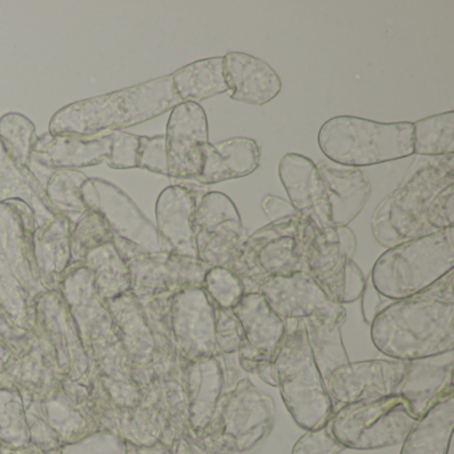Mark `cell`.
Returning a JSON list of instances; mask_svg holds the SVG:
<instances>
[{"instance_id": "33", "label": "cell", "mask_w": 454, "mask_h": 454, "mask_svg": "<svg viewBox=\"0 0 454 454\" xmlns=\"http://www.w3.org/2000/svg\"><path fill=\"white\" fill-rule=\"evenodd\" d=\"M172 84L182 103H198L228 92L224 58L198 60L175 71Z\"/></svg>"}, {"instance_id": "6", "label": "cell", "mask_w": 454, "mask_h": 454, "mask_svg": "<svg viewBox=\"0 0 454 454\" xmlns=\"http://www.w3.org/2000/svg\"><path fill=\"white\" fill-rule=\"evenodd\" d=\"M275 411L272 397L246 377L224 390L206 429L187 437L212 453L247 454L270 435Z\"/></svg>"}, {"instance_id": "23", "label": "cell", "mask_w": 454, "mask_h": 454, "mask_svg": "<svg viewBox=\"0 0 454 454\" xmlns=\"http://www.w3.org/2000/svg\"><path fill=\"white\" fill-rule=\"evenodd\" d=\"M278 176L288 193L289 203L300 215L309 216L320 227H333L325 185L310 159L300 153H286L278 163Z\"/></svg>"}, {"instance_id": "44", "label": "cell", "mask_w": 454, "mask_h": 454, "mask_svg": "<svg viewBox=\"0 0 454 454\" xmlns=\"http://www.w3.org/2000/svg\"><path fill=\"white\" fill-rule=\"evenodd\" d=\"M427 222L433 230L454 227V184L443 188L427 209Z\"/></svg>"}, {"instance_id": "22", "label": "cell", "mask_w": 454, "mask_h": 454, "mask_svg": "<svg viewBox=\"0 0 454 454\" xmlns=\"http://www.w3.org/2000/svg\"><path fill=\"white\" fill-rule=\"evenodd\" d=\"M180 368L188 401L190 433L188 437L200 434L214 416L217 403L225 390L222 355L199 361H188L180 356Z\"/></svg>"}, {"instance_id": "17", "label": "cell", "mask_w": 454, "mask_h": 454, "mask_svg": "<svg viewBox=\"0 0 454 454\" xmlns=\"http://www.w3.org/2000/svg\"><path fill=\"white\" fill-rule=\"evenodd\" d=\"M297 240L302 272L312 278L332 301L341 304L348 259L340 247L336 228L320 227L309 216L301 215Z\"/></svg>"}, {"instance_id": "16", "label": "cell", "mask_w": 454, "mask_h": 454, "mask_svg": "<svg viewBox=\"0 0 454 454\" xmlns=\"http://www.w3.org/2000/svg\"><path fill=\"white\" fill-rule=\"evenodd\" d=\"M168 177L196 182L208 143L206 111L198 103H180L171 111L166 135Z\"/></svg>"}, {"instance_id": "19", "label": "cell", "mask_w": 454, "mask_h": 454, "mask_svg": "<svg viewBox=\"0 0 454 454\" xmlns=\"http://www.w3.org/2000/svg\"><path fill=\"white\" fill-rule=\"evenodd\" d=\"M259 292L270 309L284 321L304 320L312 316L347 318L344 305L332 301L304 272L268 278Z\"/></svg>"}, {"instance_id": "32", "label": "cell", "mask_w": 454, "mask_h": 454, "mask_svg": "<svg viewBox=\"0 0 454 454\" xmlns=\"http://www.w3.org/2000/svg\"><path fill=\"white\" fill-rule=\"evenodd\" d=\"M301 321L313 360L326 382L336 369L350 363L341 336L347 318L312 316Z\"/></svg>"}, {"instance_id": "35", "label": "cell", "mask_w": 454, "mask_h": 454, "mask_svg": "<svg viewBox=\"0 0 454 454\" xmlns=\"http://www.w3.org/2000/svg\"><path fill=\"white\" fill-rule=\"evenodd\" d=\"M89 176L75 169H59L49 177L46 187L47 200L57 214L65 215L73 223L89 212L83 199L82 187Z\"/></svg>"}, {"instance_id": "41", "label": "cell", "mask_w": 454, "mask_h": 454, "mask_svg": "<svg viewBox=\"0 0 454 454\" xmlns=\"http://www.w3.org/2000/svg\"><path fill=\"white\" fill-rule=\"evenodd\" d=\"M107 166L113 169H132L139 166L140 137L129 132H111Z\"/></svg>"}, {"instance_id": "7", "label": "cell", "mask_w": 454, "mask_h": 454, "mask_svg": "<svg viewBox=\"0 0 454 454\" xmlns=\"http://www.w3.org/2000/svg\"><path fill=\"white\" fill-rule=\"evenodd\" d=\"M454 270V227L387 249L371 273L374 288L390 300L413 296Z\"/></svg>"}, {"instance_id": "39", "label": "cell", "mask_w": 454, "mask_h": 454, "mask_svg": "<svg viewBox=\"0 0 454 454\" xmlns=\"http://www.w3.org/2000/svg\"><path fill=\"white\" fill-rule=\"evenodd\" d=\"M203 288L212 304L220 309L232 310L246 294L240 278L227 268H209L203 281Z\"/></svg>"}, {"instance_id": "4", "label": "cell", "mask_w": 454, "mask_h": 454, "mask_svg": "<svg viewBox=\"0 0 454 454\" xmlns=\"http://www.w3.org/2000/svg\"><path fill=\"white\" fill-rule=\"evenodd\" d=\"M454 184V153L417 163L403 183L377 207L372 232L380 246L398 244L432 235L427 214L435 196Z\"/></svg>"}, {"instance_id": "37", "label": "cell", "mask_w": 454, "mask_h": 454, "mask_svg": "<svg viewBox=\"0 0 454 454\" xmlns=\"http://www.w3.org/2000/svg\"><path fill=\"white\" fill-rule=\"evenodd\" d=\"M111 241L114 235L105 217L99 212H87L71 233V265H81L90 252Z\"/></svg>"}, {"instance_id": "1", "label": "cell", "mask_w": 454, "mask_h": 454, "mask_svg": "<svg viewBox=\"0 0 454 454\" xmlns=\"http://www.w3.org/2000/svg\"><path fill=\"white\" fill-rule=\"evenodd\" d=\"M454 270L429 288L395 300L371 324L374 347L408 361L454 350Z\"/></svg>"}, {"instance_id": "45", "label": "cell", "mask_w": 454, "mask_h": 454, "mask_svg": "<svg viewBox=\"0 0 454 454\" xmlns=\"http://www.w3.org/2000/svg\"><path fill=\"white\" fill-rule=\"evenodd\" d=\"M366 278L361 268L353 260H347L344 270L341 304L357 301L365 288Z\"/></svg>"}, {"instance_id": "9", "label": "cell", "mask_w": 454, "mask_h": 454, "mask_svg": "<svg viewBox=\"0 0 454 454\" xmlns=\"http://www.w3.org/2000/svg\"><path fill=\"white\" fill-rule=\"evenodd\" d=\"M416 422L403 398L390 395L339 406L331 427L345 449L374 450L403 443Z\"/></svg>"}, {"instance_id": "26", "label": "cell", "mask_w": 454, "mask_h": 454, "mask_svg": "<svg viewBox=\"0 0 454 454\" xmlns=\"http://www.w3.org/2000/svg\"><path fill=\"white\" fill-rule=\"evenodd\" d=\"M318 175L325 185L326 201L334 228L348 227L358 216L369 195L371 184L360 168L316 164Z\"/></svg>"}, {"instance_id": "27", "label": "cell", "mask_w": 454, "mask_h": 454, "mask_svg": "<svg viewBox=\"0 0 454 454\" xmlns=\"http://www.w3.org/2000/svg\"><path fill=\"white\" fill-rule=\"evenodd\" d=\"M114 324L121 326L124 336V352L132 374L145 368L156 350V333L142 302L132 292L121 294L107 302Z\"/></svg>"}, {"instance_id": "36", "label": "cell", "mask_w": 454, "mask_h": 454, "mask_svg": "<svg viewBox=\"0 0 454 454\" xmlns=\"http://www.w3.org/2000/svg\"><path fill=\"white\" fill-rule=\"evenodd\" d=\"M413 155L437 158L454 153V113L438 114L413 123Z\"/></svg>"}, {"instance_id": "28", "label": "cell", "mask_w": 454, "mask_h": 454, "mask_svg": "<svg viewBox=\"0 0 454 454\" xmlns=\"http://www.w3.org/2000/svg\"><path fill=\"white\" fill-rule=\"evenodd\" d=\"M75 223L58 214L34 232V254L42 283L49 291H59L71 265V233Z\"/></svg>"}, {"instance_id": "24", "label": "cell", "mask_w": 454, "mask_h": 454, "mask_svg": "<svg viewBox=\"0 0 454 454\" xmlns=\"http://www.w3.org/2000/svg\"><path fill=\"white\" fill-rule=\"evenodd\" d=\"M111 135L98 137L39 135L34 142L33 163L49 171L89 168L106 163L110 153Z\"/></svg>"}, {"instance_id": "42", "label": "cell", "mask_w": 454, "mask_h": 454, "mask_svg": "<svg viewBox=\"0 0 454 454\" xmlns=\"http://www.w3.org/2000/svg\"><path fill=\"white\" fill-rule=\"evenodd\" d=\"M344 445L334 437L331 421L317 429L305 432L294 443L292 454H340Z\"/></svg>"}, {"instance_id": "20", "label": "cell", "mask_w": 454, "mask_h": 454, "mask_svg": "<svg viewBox=\"0 0 454 454\" xmlns=\"http://www.w3.org/2000/svg\"><path fill=\"white\" fill-rule=\"evenodd\" d=\"M454 350L406 361L395 395L403 398L416 419L454 395Z\"/></svg>"}, {"instance_id": "34", "label": "cell", "mask_w": 454, "mask_h": 454, "mask_svg": "<svg viewBox=\"0 0 454 454\" xmlns=\"http://www.w3.org/2000/svg\"><path fill=\"white\" fill-rule=\"evenodd\" d=\"M81 265L94 275L95 286L106 302L131 292V270L114 241L94 249Z\"/></svg>"}, {"instance_id": "43", "label": "cell", "mask_w": 454, "mask_h": 454, "mask_svg": "<svg viewBox=\"0 0 454 454\" xmlns=\"http://www.w3.org/2000/svg\"><path fill=\"white\" fill-rule=\"evenodd\" d=\"M153 174L168 177V159H167L166 137H140L139 166Z\"/></svg>"}, {"instance_id": "14", "label": "cell", "mask_w": 454, "mask_h": 454, "mask_svg": "<svg viewBox=\"0 0 454 454\" xmlns=\"http://www.w3.org/2000/svg\"><path fill=\"white\" fill-rule=\"evenodd\" d=\"M82 199L89 211L99 212L105 217L114 240L131 244L147 254L163 252L155 225L135 201L113 183L89 177L82 187Z\"/></svg>"}, {"instance_id": "51", "label": "cell", "mask_w": 454, "mask_h": 454, "mask_svg": "<svg viewBox=\"0 0 454 454\" xmlns=\"http://www.w3.org/2000/svg\"><path fill=\"white\" fill-rule=\"evenodd\" d=\"M195 445H196V443H195ZM196 446H198V445H196ZM198 454H230V453H212V451L203 450V449H200L198 446Z\"/></svg>"}, {"instance_id": "8", "label": "cell", "mask_w": 454, "mask_h": 454, "mask_svg": "<svg viewBox=\"0 0 454 454\" xmlns=\"http://www.w3.org/2000/svg\"><path fill=\"white\" fill-rule=\"evenodd\" d=\"M413 123H380L356 116L329 119L318 131L321 153L342 167L376 166L413 155Z\"/></svg>"}, {"instance_id": "31", "label": "cell", "mask_w": 454, "mask_h": 454, "mask_svg": "<svg viewBox=\"0 0 454 454\" xmlns=\"http://www.w3.org/2000/svg\"><path fill=\"white\" fill-rule=\"evenodd\" d=\"M454 429V395L417 419L400 454H448Z\"/></svg>"}, {"instance_id": "21", "label": "cell", "mask_w": 454, "mask_h": 454, "mask_svg": "<svg viewBox=\"0 0 454 454\" xmlns=\"http://www.w3.org/2000/svg\"><path fill=\"white\" fill-rule=\"evenodd\" d=\"M207 191L195 184L169 185L156 201V230L163 254L198 259L196 251V204Z\"/></svg>"}, {"instance_id": "15", "label": "cell", "mask_w": 454, "mask_h": 454, "mask_svg": "<svg viewBox=\"0 0 454 454\" xmlns=\"http://www.w3.org/2000/svg\"><path fill=\"white\" fill-rule=\"evenodd\" d=\"M167 329L172 344L185 360H203L216 353L215 305L203 286L184 289L172 297Z\"/></svg>"}, {"instance_id": "40", "label": "cell", "mask_w": 454, "mask_h": 454, "mask_svg": "<svg viewBox=\"0 0 454 454\" xmlns=\"http://www.w3.org/2000/svg\"><path fill=\"white\" fill-rule=\"evenodd\" d=\"M243 340L240 321L232 310L215 307V345L217 355H236Z\"/></svg>"}, {"instance_id": "38", "label": "cell", "mask_w": 454, "mask_h": 454, "mask_svg": "<svg viewBox=\"0 0 454 454\" xmlns=\"http://www.w3.org/2000/svg\"><path fill=\"white\" fill-rule=\"evenodd\" d=\"M36 137L35 124L22 114L9 113L0 118V142L20 163L30 168Z\"/></svg>"}, {"instance_id": "46", "label": "cell", "mask_w": 454, "mask_h": 454, "mask_svg": "<svg viewBox=\"0 0 454 454\" xmlns=\"http://www.w3.org/2000/svg\"><path fill=\"white\" fill-rule=\"evenodd\" d=\"M361 310H363L364 321L368 325L373 323L374 318L385 309L389 307L395 300L387 299V297L382 296L373 284H372L371 276L365 283V288H364L363 294H361Z\"/></svg>"}, {"instance_id": "11", "label": "cell", "mask_w": 454, "mask_h": 454, "mask_svg": "<svg viewBox=\"0 0 454 454\" xmlns=\"http://www.w3.org/2000/svg\"><path fill=\"white\" fill-rule=\"evenodd\" d=\"M131 292L148 312L167 316L172 297L203 286L209 267L199 259L172 254H142L129 262Z\"/></svg>"}, {"instance_id": "2", "label": "cell", "mask_w": 454, "mask_h": 454, "mask_svg": "<svg viewBox=\"0 0 454 454\" xmlns=\"http://www.w3.org/2000/svg\"><path fill=\"white\" fill-rule=\"evenodd\" d=\"M182 100L171 75L145 82L60 108L50 121L54 137H98L153 121L174 110Z\"/></svg>"}, {"instance_id": "3", "label": "cell", "mask_w": 454, "mask_h": 454, "mask_svg": "<svg viewBox=\"0 0 454 454\" xmlns=\"http://www.w3.org/2000/svg\"><path fill=\"white\" fill-rule=\"evenodd\" d=\"M35 228V217L25 203L0 201V308L26 332L35 326L36 300L49 292L34 254Z\"/></svg>"}, {"instance_id": "10", "label": "cell", "mask_w": 454, "mask_h": 454, "mask_svg": "<svg viewBox=\"0 0 454 454\" xmlns=\"http://www.w3.org/2000/svg\"><path fill=\"white\" fill-rule=\"evenodd\" d=\"M299 217L270 223L248 236L227 270L235 273L244 292H259L268 278L302 272L300 257Z\"/></svg>"}, {"instance_id": "18", "label": "cell", "mask_w": 454, "mask_h": 454, "mask_svg": "<svg viewBox=\"0 0 454 454\" xmlns=\"http://www.w3.org/2000/svg\"><path fill=\"white\" fill-rule=\"evenodd\" d=\"M405 368L406 361L392 358L348 363L329 376L326 390L339 406L395 395Z\"/></svg>"}, {"instance_id": "50", "label": "cell", "mask_w": 454, "mask_h": 454, "mask_svg": "<svg viewBox=\"0 0 454 454\" xmlns=\"http://www.w3.org/2000/svg\"><path fill=\"white\" fill-rule=\"evenodd\" d=\"M12 355L14 353L10 349L9 345L0 339V374L9 368L10 363L12 361Z\"/></svg>"}, {"instance_id": "5", "label": "cell", "mask_w": 454, "mask_h": 454, "mask_svg": "<svg viewBox=\"0 0 454 454\" xmlns=\"http://www.w3.org/2000/svg\"><path fill=\"white\" fill-rule=\"evenodd\" d=\"M286 324V336L273 360L276 387L296 424L305 430L317 429L331 421L334 405L313 360L302 321Z\"/></svg>"}, {"instance_id": "30", "label": "cell", "mask_w": 454, "mask_h": 454, "mask_svg": "<svg viewBox=\"0 0 454 454\" xmlns=\"http://www.w3.org/2000/svg\"><path fill=\"white\" fill-rule=\"evenodd\" d=\"M18 200L33 211L36 227L57 216L33 169L20 163L0 142V201Z\"/></svg>"}, {"instance_id": "12", "label": "cell", "mask_w": 454, "mask_h": 454, "mask_svg": "<svg viewBox=\"0 0 454 454\" xmlns=\"http://www.w3.org/2000/svg\"><path fill=\"white\" fill-rule=\"evenodd\" d=\"M232 312L240 321L244 333L236 353L239 366L276 387L273 360L286 336V321L270 309L260 292L244 294Z\"/></svg>"}, {"instance_id": "25", "label": "cell", "mask_w": 454, "mask_h": 454, "mask_svg": "<svg viewBox=\"0 0 454 454\" xmlns=\"http://www.w3.org/2000/svg\"><path fill=\"white\" fill-rule=\"evenodd\" d=\"M223 58L231 99L246 105L264 106L280 94V78L264 60L246 52H228Z\"/></svg>"}, {"instance_id": "29", "label": "cell", "mask_w": 454, "mask_h": 454, "mask_svg": "<svg viewBox=\"0 0 454 454\" xmlns=\"http://www.w3.org/2000/svg\"><path fill=\"white\" fill-rule=\"evenodd\" d=\"M260 147L248 137L204 145L203 169L196 182L201 185L217 184L254 174L260 166Z\"/></svg>"}, {"instance_id": "48", "label": "cell", "mask_w": 454, "mask_h": 454, "mask_svg": "<svg viewBox=\"0 0 454 454\" xmlns=\"http://www.w3.org/2000/svg\"><path fill=\"white\" fill-rule=\"evenodd\" d=\"M262 211L267 215L270 223L301 216L289 201L273 195L265 196L264 200H262Z\"/></svg>"}, {"instance_id": "47", "label": "cell", "mask_w": 454, "mask_h": 454, "mask_svg": "<svg viewBox=\"0 0 454 454\" xmlns=\"http://www.w3.org/2000/svg\"><path fill=\"white\" fill-rule=\"evenodd\" d=\"M28 332L15 326L0 308V339L4 340L15 355H23L28 349Z\"/></svg>"}, {"instance_id": "49", "label": "cell", "mask_w": 454, "mask_h": 454, "mask_svg": "<svg viewBox=\"0 0 454 454\" xmlns=\"http://www.w3.org/2000/svg\"><path fill=\"white\" fill-rule=\"evenodd\" d=\"M337 238H339L340 247L344 251L345 256L348 260H353V254L357 247L355 233L352 232L349 227H337Z\"/></svg>"}, {"instance_id": "13", "label": "cell", "mask_w": 454, "mask_h": 454, "mask_svg": "<svg viewBox=\"0 0 454 454\" xmlns=\"http://www.w3.org/2000/svg\"><path fill=\"white\" fill-rule=\"evenodd\" d=\"M196 251L209 268H227L248 238L235 203L222 192H206L196 204Z\"/></svg>"}]
</instances>
